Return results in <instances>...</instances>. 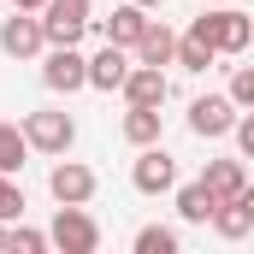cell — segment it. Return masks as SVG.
I'll list each match as a JSON object with an SVG mask.
<instances>
[{
  "label": "cell",
  "mask_w": 254,
  "mask_h": 254,
  "mask_svg": "<svg viewBox=\"0 0 254 254\" xmlns=\"http://www.w3.org/2000/svg\"><path fill=\"white\" fill-rule=\"evenodd\" d=\"M190 30L201 42H213V54H249V42H254V18L237 12V6H207Z\"/></svg>",
  "instance_id": "obj_1"
},
{
  "label": "cell",
  "mask_w": 254,
  "mask_h": 254,
  "mask_svg": "<svg viewBox=\"0 0 254 254\" xmlns=\"http://www.w3.org/2000/svg\"><path fill=\"white\" fill-rule=\"evenodd\" d=\"M24 136H30V148L36 154H71V142H77V119L60 113V107H36V113H24Z\"/></svg>",
  "instance_id": "obj_2"
},
{
  "label": "cell",
  "mask_w": 254,
  "mask_h": 254,
  "mask_svg": "<svg viewBox=\"0 0 254 254\" xmlns=\"http://www.w3.org/2000/svg\"><path fill=\"white\" fill-rule=\"evenodd\" d=\"M95 12V0H48L42 6V30H48V48H77L83 36H89V18Z\"/></svg>",
  "instance_id": "obj_3"
},
{
  "label": "cell",
  "mask_w": 254,
  "mask_h": 254,
  "mask_svg": "<svg viewBox=\"0 0 254 254\" xmlns=\"http://www.w3.org/2000/svg\"><path fill=\"white\" fill-rule=\"evenodd\" d=\"M95 190H101V178L83 166V160H54V172H48V195L60 201V207H89L95 201Z\"/></svg>",
  "instance_id": "obj_4"
},
{
  "label": "cell",
  "mask_w": 254,
  "mask_h": 254,
  "mask_svg": "<svg viewBox=\"0 0 254 254\" xmlns=\"http://www.w3.org/2000/svg\"><path fill=\"white\" fill-rule=\"evenodd\" d=\"M48 237H54L60 254H95V249H101V225H95L83 207H60L54 225H48Z\"/></svg>",
  "instance_id": "obj_5"
},
{
  "label": "cell",
  "mask_w": 254,
  "mask_h": 254,
  "mask_svg": "<svg viewBox=\"0 0 254 254\" xmlns=\"http://www.w3.org/2000/svg\"><path fill=\"white\" fill-rule=\"evenodd\" d=\"M130 184H136V195H172L178 190V160L160 142H148L136 154V166H130Z\"/></svg>",
  "instance_id": "obj_6"
},
{
  "label": "cell",
  "mask_w": 254,
  "mask_h": 254,
  "mask_svg": "<svg viewBox=\"0 0 254 254\" xmlns=\"http://www.w3.org/2000/svg\"><path fill=\"white\" fill-rule=\"evenodd\" d=\"M237 119H243V113H237V101H231V95H195V101H190V130L201 136V142L231 136Z\"/></svg>",
  "instance_id": "obj_7"
},
{
  "label": "cell",
  "mask_w": 254,
  "mask_h": 254,
  "mask_svg": "<svg viewBox=\"0 0 254 254\" xmlns=\"http://www.w3.org/2000/svg\"><path fill=\"white\" fill-rule=\"evenodd\" d=\"M42 83L54 95H77V89H89V60L77 48H48L42 54Z\"/></svg>",
  "instance_id": "obj_8"
},
{
  "label": "cell",
  "mask_w": 254,
  "mask_h": 254,
  "mask_svg": "<svg viewBox=\"0 0 254 254\" xmlns=\"http://www.w3.org/2000/svg\"><path fill=\"white\" fill-rule=\"evenodd\" d=\"M0 48H6L12 60H36V54L48 48V30H42V18L12 6V18H0Z\"/></svg>",
  "instance_id": "obj_9"
},
{
  "label": "cell",
  "mask_w": 254,
  "mask_h": 254,
  "mask_svg": "<svg viewBox=\"0 0 254 254\" xmlns=\"http://www.w3.org/2000/svg\"><path fill=\"white\" fill-rule=\"evenodd\" d=\"M89 30H101V42H119V48H136V42H142V30H148V6H136V0H125V6H113V18H95Z\"/></svg>",
  "instance_id": "obj_10"
},
{
  "label": "cell",
  "mask_w": 254,
  "mask_h": 254,
  "mask_svg": "<svg viewBox=\"0 0 254 254\" xmlns=\"http://www.w3.org/2000/svg\"><path fill=\"white\" fill-rule=\"evenodd\" d=\"M166 95H172V83H166V71L160 65H130L125 77V107H166Z\"/></svg>",
  "instance_id": "obj_11"
},
{
  "label": "cell",
  "mask_w": 254,
  "mask_h": 254,
  "mask_svg": "<svg viewBox=\"0 0 254 254\" xmlns=\"http://www.w3.org/2000/svg\"><path fill=\"white\" fill-rule=\"evenodd\" d=\"M130 65H136V60H130V48L107 42V48H101V54L89 60V89H107V95H113V89H125Z\"/></svg>",
  "instance_id": "obj_12"
},
{
  "label": "cell",
  "mask_w": 254,
  "mask_h": 254,
  "mask_svg": "<svg viewBox=\"0 0 254 254\" xmlns=\"http://www.w3.org/2000/svg\"><path fill=\"white\" fill-rule=\"evenodd\" d=\"M142 65H178V30L172 24H160V18H148V30H142V42L130 48Z\"/></svg>",
  "instance_id": "obj_13"
},
{
  "label": "cell",
  "mask_w": 254,
  "mask_h": 254,
  "mask_svg": "<svg viewBox=\"0 0 254 254\" xmlns=\"http://www.w3.org/2000/svg\"><path fill=\"white\" fill-rule=\"evenodd\" d=\"M201 184H207V190L219 195V201H237V195L249 190V166H243V160H207Z\"/></svg>",
  "instance_id": "obj_14"
},
{
  "label": "cell",
  "mask_w": 254,
  "mask_h": 254,
  "mask_svg": "<svg viewBox=\"0 0 254 254\" xmlns=\"http://www.w3.org/2000/svg\"><path fill=\"white\" fill-rule=\"evenodd\" d=\"M213 207H219V195L207 190L201 178L195 184H178V219L184 225H213Z\"/></svg>",
  "instance_id": "obj_15"
},
{
  "label": "cell",
  "mask_w": 254,
  "mask_h": 254,
  "mask_svg": "<svg viewBox=\"0 0 254 254\" xmlns=\"http://www.w3.org/2000/svg\"><path fill=\"white\" fill-rule=\"evenodd\" d=\"M254 231V213L243 207V201H219L213 207V237H225V243H243Z\"/></svg>",
  "instance_id": "obj_16"
},
{
  "label": "cell",
  "mask_w": 254,
  "mask_h": 254,
  "mask_svg": "<svg viewBox=\"0 0 254 254\" xmlns=\"http://www.w3.org/2000/svg\"><path fill=\"white\" fill-rule=\"evenodd\" d=\"M30 154H36V148H30L24 125H6V119H0V172H12V178H18Z\"/></svg>",
  "instance_id": "obj_17"
},
{
  "label": "cell",
  "mask_w": 254,
  "mask_h": 254,
  "mask_svg": "<svg viewBox=\"0 0 254 254\" xmlns=\"http://www.w3.org/2000/svg\"><path fill=\"white\" fill-rule=\"evenodd\" d=\"M125 142H130V148L160 142V107H130V113H125Z\"/></svg>",
  "instance_id": "obj_18"
},
{
  "label": "cell",
  "mask_w": 254,
  "mask_h": 254,
  "mask_svg": "<svg viewBox=\"0 0 254 254\" xmlns=\"http://www.w3.org/2000/svg\"><path fill=\"white\" fill-rule=\"evenodd\" d=\"M178 249H184V237L172 225H142L136 231V254H178Z\"/></svg>",
  "instance_id": "obj_19"
},
{
  "label": "cell",
  "mask_w": 254,
  "mask_h": 254,
  "mask_svg": "<svg viewBox=\"0 0 254 254\" xmlns=\"http://www.w3.org/2000/svg\"><path fill=\"white\" fill-rule=\"evenodd\" d=\"M178 65H184V71H207V65H213V42H201V36H178Z\"/></svg>",
  "instance_id": "obj_20"
},
{
  "label": "cell",
  "mask_w": 254,
  "mask_h": 254,
  "mask_svg": "<svg viewBox=\"0 0 254 254\" xmlns=\"http://www.w3.org/2000/svg\"><path fill=\"white\" fill-rule=\"evenodd\" d=\"M6 249L12 254H42V249H54V237L48 231H30V225H12L6 231Z\"/></svg>",
  "instance_id": "obj_21"
},
{
  "label": "cell",
  "mask_w": 254,
  "mask_h": 254,
  "mask_svg": "<svg viewBox=\"0 0 254 254\" xmlns=\"http://www.w3.org/2000/svg\"><path fill=\"white\" fill-rule=\"evenodd\" d=\"M0 219L12 225V219H24V190H18V178L12 172H0Z\"/></svg>",
  "instance_id": "obj_22"
},
{
  "label": "cell",
  "mask_w": 254,
  "mask_h": 254,
  "mask_svg": "<svg viewBox=\"0 0 254 254\" xmlns=\"http://www.w3.org/2000/svg\"><path fill=\"white\" fill-rule=\"evenodd\" d=\"M231 101H237L243 113H254V65H237V71H231Z\"/></svg>",
  "instance_id": "obj_23"
},
{
  "label": "cell",
  "mask_w": 254,
  "mask_h": 254,
  "mask_svg": "<svg viewBox=\"0 0 254 254\" xmlns=\"http://www.w3.org/2000/svg\"><path fill=\"white\" fill-rule=\"evenodd\" d=\"M231 136H237V148H243V160H254V113H243Z\"/></svg>",
  "instance_id": "obj_24"
},
{
  "label": "cell",
  "mask_w": 254,
  "mask_h": 254,
  "mask_svg": "<svg viewBox=\"0 0 254 254\" xmlns=\"http://www.w3.org/2000/svg\"><path fill=\"white\" fill-rule=\"evenodd\" d=\"M12 6H18V12H42L48 0H12Z\"/></svg>",
  "instance_id": "obj_25"
},
{
  "label": "cell",
  "mask_w": 254,
  "mask_h": 254,
  "mask_svg": "<svg viewBox=\"0 0 254 254\" xmlns=\"http://www.w3.org/2000/svg\"><path fill=\"white\" fill-rule=\"evenodd\" d=\"M237 201H243V207H249V213H254V184H249V190H243V195H237Z\"/></svg>",
  "instance_id": "obj_26"
},
{
  "label": "cell",
  "mask_w": 254,
  "mask_h": 254,
  "mask_svg": "<svg viewBox=\"0 0 254 254\" xmlns=\"http://www.w3.org/2000/svg\"><path fill=\"white\" fill-rule=\"evenodd\" d=\"M6 231H12V225H6V219H0V249H6Z\"/></svg>",
  "instance_id": "obj_27"
},
{
  "label": "cell",
  "mask_w": 254,
  "mask_h": 254,
  "mask_svg": "<svg viewBox=\"0 0 254 254\" xmlns=\"http://www.w3.org/2000/svg\"><path fill=\"white\" fill-rule=\"evenodd\" d=\"M136 6H148V12H154V6H166V0H136Z\"/></svg>",
  "instance_id": "obj_28"
},
{
  "label": "cell",
  "mask_w": 254,
  "mask_h": 254,
  "mask_svg": "<svg viewBox=\"0 0 254 254\" xmlns=\"http://www.w3.org/2000/svg\"><path fill=\"white\" fill-rule=\"evenodd\" d=\"M207 6H231V0H207Z\"/></svg>",
  "instance_id": "obj_29"
},
{
  "label": "cell",
  "mask_w": 254,
  "mask_h": 254,
  "mask_svg": "<svg viewBox=\"0 0 254 254\" xmlns=\"http://www.w3.org/2000/svg\"><path fill=\"white\" fill-rule=\"evenodd\" d=\"M249 48H254V42H249Z\"/></svg>",
  "instance_id": "obj_30"
}]
</instances>
